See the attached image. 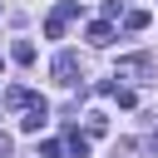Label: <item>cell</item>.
<instances>
[{"instance_id": "cell-7", "label": "cell", "mask_w": 158, "mask_h": 158, "mask_svg": "<svg viewBox=\"0 0 158 158\" xmlns=\"http://www.w3.org/2000/svg\"><path fill=\"white\" fill-rule=\"evenodd\" d=\"M109 40H114V30H109L104 20H94V25H89V44H99V49H104Z\"/></svg>"}, {"instance_id": "cell-5", "label": "cell", "mask_w": 158, "mask_h": 158, "mask_svg": "<svg viewBox=\"0 0 158 158\" xmlns=\"http://www.w3.org/2000/svg\"><path fill=\"white\" fill-rule=\"evenodd\" d=\"M5 104H10V109H35L40 94H30L25 84H10V89H5Z\"/></svg>"}, {"instance_id": "cell-1", "label": "cell", "mask_w": 158, "mask_h": 158, "mask_svg": "<svg viewBox=\"0 0 158 158\" xmlns=\"http://www.w3.org/2000/svg\"><path fill=\"white\" fill-rule=\"evenodd\" d=\"M114 79H128V84H148V79H158V64H153V54H123V59L114 64Z\"/></svg>"}, {"instance_id": "cell-11", "label": "cell", "mask_w": 158, "mask_h": 158, "mask_svg": "<svg viewBox=\"0 0 158 158\" xmlns=\"http://www.w3.org/2000/svg\"><path fill=\"white\" fill-rule=\"evenodd\" d=\"M59 153H64V148H59L54 138H44V143H40V158H59Z\"/></svg>"}, {"instance_id": "cell-8", "label": "cell", "mask_w": 158, "mask_h": 158, "mask_svg": "<svg viewBox=\"0 0 158 158\" xmlns=\"http://www.w3.org/2000/svg\"><path fill=\"white\" fill-rule=\"evenodd\" d=\"M84 123H89V133H109V114H99V109H89Z\"/></svg>"}, {"instance_id": "cell-3", "label": "cell", "mask_w": 158, "mask_h": 158, "mask_svg": "<svg viewBox=\"0 0 158 158\" xmlns=\"http://www.w3.org/2000/svg\"><path fill=\"white\" fill-rule=\"evenodd\" d=\"M49 74H54V84L74 89V84H79V54H74V49H59V54L49 59Z\"/></svg>"}, {"instance_id": "cell-13", "label": "cell", "mask_w": 158, "mask_h": 158, "mask_svg": "<svg viewBox=\"0 0 158 158\" xmlns=\"http://www.w3.org/2000/svg\"><path fill=\"white\" fill-rule=\"evenodd\" d=\"M0 64H5V59H0Z\"/></svg>"}, {"instance_id": "cell-6", "label": "cell", "mask_w": 158, "mask_h": 158, "mask_svg": "<svg viewBox=\"0 0 158 158\" xmlns=\"http://www.w3.org/2000/svg\"><path fill=\"white\" fill-rule=\"evenodd\" d=\"M10 59H15V64H35V44H30V40H15V44H10Z\"/></svg>"}, {"instance_id": "cell-9", "label": "cell", "mask_w": 158, "mask_h": 158, "mask_svg": "<svg viewBox=\"0 0 158 158\" xmlns=\"http://www.w3.org/2000/svg\"><path fill=\"white\" fill-rule=\"evenodd\" d=\"M69 153H74V158H89V138H84L79 128H69Z\"/></svg>"}, {"instance_id": "cell-10", "label": "cell", "mask_w": 158, "mask_h": 158, "mask_svg": "<svg viewBox=\"0 0 158 158\" xmlns=\"http://www.w3.org/2000/svg\"><path fill=\"white\" fill-rule=\"evenodd\" d=\"M123 25H128V30H148V10H128Z\"/></svg>"}, {"instance_id": "cell-12", "label": "cell", "mask_w": 158, "mask_h": 158, "mask_svg": "<svg viewBox=\"0 0 158 158\" xmlns=\"http://www.w3.org/2000/svg\"><path fill=\"white\" fill-rule=\"evenodd\" d=\"M148 148H153V153H158V128H153V133H148Z\"/></svg>"}, {"instance_id": "cell-4", "label": "cell", "mask_w": 158, "mask_h": 158, "mask_svg": "<svg viewBox=\"0 0 158 158\" xmlns=\"http://www.w3.org/2000/svg\"><path fill=\"white\" fill-rule=\"evenodd\" d=\"M44 118H49V104L40 99L35 109H25V114H20V133H40V128H44Z\"/></svg>"}, {"instance_id": "cell-2", "label": "cell", "mask_w": 158, "mask_h": 158, "mask_svg": "<svg viewBox=\"0 0 158 158\" xmlns=\"http://www.w3.org/2000/svg\"><path fill=\"white\" fill-rule=\"evenodd\" d=\"M84 10H79V0H59L54 10H49V20H44V40H64V30H69V20H79Z\"/></svg>"}]
</instances>
